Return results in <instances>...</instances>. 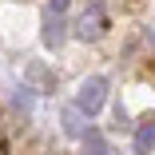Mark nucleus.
Returning <instances> with one entry per match:
<instances>
[{
    "label": "nucleus",
    "mask_w": 155,
    "mask_h": 155,
    "mask_svg": "<svg viewBox=\"0 0 155 155\" xmlns=\"http://www.w3.org/2000/svg\"><path fill=\"white\" fill-rule=\"evenodd\" d=\"M151 44H155V28H151Z\"/></svg>",
    "instance_id": "nucleus-9"
},
{
    "label": "nucleus",
    "mask_w": 155,
    "mask_h": 155,
    "mask_svg": "<svg viewBox=\"0 0 155 155\" xmlns=\"http://www.w3.org/2000/svg\"><path fill=\"white\" fill-rule=\"evenodd\" d=\"M84 119H87V115H84V111H80L76 104H72V107L64 111V131H68L72 139H84V131H87V127H84Z\"/></svg>",
    "instance_id": "nucleus-5"
},
{
    "label": "nucleus",
    "mask_w": 155,
    "mask_h": 155,
    "mask_svg": "<svg viewBox=\"0 0 155 155\" xmlns=\"http://www.w3.org/2000/svg\"><path fill=\"white\" fill-rule=\"evenodd\" d=\"M64 20H60L56 12H48L44 16V32H40V40H44V48H60V44H64Z\"/></svg>",
    "instance_id": "nucleus-3"
},
{
    "label": "nucleus",
    "mask_w": 155,
    "mask_h": 155,
    "mask_svg": "<svg viewBox=\"0 0 155 155\" xmlns=\"http://www.w3.org/2000/svg\"><path fill=\"white\" fill-rule=\"evenodd\" d=\"M107 104V76H87L80 84V96H76V107L84 115H96L100 107Z\"/></svg>",
    "instance_id": "nucleus-2"
},
{
    "label": "nucleus",
    "mask_w": 155,
    "mask_h": 155,
    "mask_svg": "<svg viewBox=\"0 0 155 155\" xmlns=\"http://www.w3.org/2000/svg\"><path fill=\"white\" fill-rule=\"evenodd\" d=\"M84 151H87V155H111L107 143H104V135H100L96 127H87V131H84Z\"/></svg>",
    "instance_id": "nucleus-6"
},
{
    "label": "nucleus",
    "mask_w": 155,
    "mask_h": 155,
    "mask_svg": "<svg viewBox=\"0 0 155 155\" xmlns=\"http://www.w3.org/2000/svg\"><path fill=\"white\" fill-rule=\"evenodd\" d=\"M131 147H135V155H147L151 147H155V119L147 115V119H139V127H135V139H131Z\"/></svg>",
    "instance_id": "nucleus-4"
},
{
    "label": "nucleus",
    "mask_w": 155,
    "mask_h": 155,
    "mask_svg": "<svg viewBox=\"0 0 155 155\" xmlns=\"http://www.w3.org/2000/svg\"><path fill=\"white\" fill-rule=\"evenodd\" d=\"M107 32V12H104V4H91L76 16V24H72V36H80V40H100Z\"/></svg>",
    "instance_id": "nucleus-1"
},
{
    "label": "nucleus",
    "mask_w": 155,
    "mask_h": 155,
    "mask_svg": "<svg viewBox=\"0 0 155 155\" xmlns=\"http://www.w3.org/2000/svg\"><path fill=\"white\" fill-rule=\"evenodd\" d=\"M68 4H72V0H48V12H56V16H60V12H64Z\"/></svg>",
    "instance_id": "nucleus-7"
},
{
    "label": "nucleus",
    "mask_w": 155,
    "mask_h": 155,
    "mask_svg": "<svg viewBox=\"0 0 155 155\" xmlns=\"http://www.w3.org/2000/svg\"><path fill=\"white\" fill-rule=\"evenodd\" d=\"M28 104H32V100H28V87H20V91H16V107L28 111Z\"/></svg>",
    "instance_id": "nucleus-8"
}]
</instances>
